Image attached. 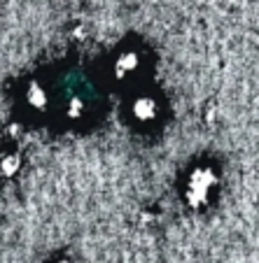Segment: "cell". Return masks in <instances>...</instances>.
<instances>
[{"mask_svg": "<svg viewBox=\"0 0 259 263\" xmlns=\"http://www.w3.org/2000/svg\"><path fill=\"white\" fill-rule=\"evenodd\" d=\"M217 184V175L213 168H196L189 175V184H187V200L192 208H201L208 203L210 191Z\"/></svg>", "mask_w": 259, "mask_h": 263, "instance_id": "cell-1", "label": "cell"}, {"mask_svg": "<svg viewBox=\"0 0 259 263\" xmlns=\"http://www.w3.org/2000/svg\"><path fill=\"white\" fill-rule=\"evenodd\" d=\"M131 115L138 124H150V121L157 119L159 115V105H157L154 96H138L131 105Z\"/></svg>", "mask_w": 259, "mask_h": 263, "instance_id": "cell-2", "label": "cell"}, {"mask_svg": "<svg viewBox=\"0 0 259 263\" xmlns=\"http://www.w3.org/2000/svg\"><path fill=\"white\" fill-rule=\"evenodd\" d=\"M140 70V54L135 51H126V54H119L115 61V74L119 80H126V77H133Z\"/></svg>", "mask_w": 259, "mask_h": 263, "instance_id": "cell-3", "label": "cell"}, {"mask_svg": "<svg viewBox=\"0 0 259 263\" xmlns=\"http://www.w3.org/2000/svg\"><path fill=\"white\" fill-rule=\"evenodd\" d=\"M26 105H28V109H33V112L47 109V105H49V93H47L45 86L38 84V82H30L28 89H26Z\"/></svg>", "mask_w": 259, "mask_h": 263, "instance_id": "cell-4", "label": "cell"}, {"mask_svg": "<svg viewBox=\"0 0 259 263\" xmlns=\"http://www.w3.org/2000/svg\"><path fill=\"white\" fill-rule=\"evenodd\" d=\"M19 165H21L19 154H5L3 161H0V173L5 175V177H10V175H14L19 170Z\"/></svg>", "mask_w": 259, "mask_h": 263, "instance_id": "cell-5", "label": "cell"}, {"mask_svg": "<svg viewBox=\"0 0 259 263\" xmlns=\"http://www.w3.org/2000/svg\"><path fill=\"white\" fill-rule=\"evenodd\" d=\"M82 109H84V105H82V100L80 98H73V103H70V107H68V117H80L82 115Z\"/></svg>", "mask_w": 259, "mask_h": 263, "instance_id": "cell-6", "label": "cell"}]
</instances>
